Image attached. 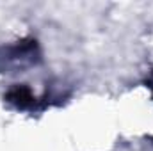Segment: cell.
<instances>
[{
    "label": "cell",
    "mask_w": 153,
    "mask_h": 151,
    "mask_svg": "<svg viewBox=\"0 0 153 151\" xmlns=\"http://www.w3.org/2000/svg\"><path fill=\"white\" fill-rule=\"evenodd\" d=\"M7 101L14 103L18 107H27V105H30L34 101V96H32V93L25 85H18V87L11 89L7 93Z\"/></svg>",
    "instance_id": "1"
}]
</instances>
